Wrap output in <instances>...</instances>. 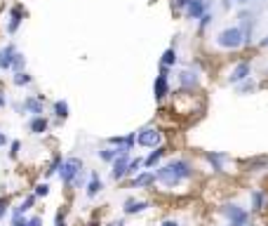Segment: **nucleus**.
Masks as SVG:
<instances>
[{"mask_svg": "<svg viewBox=\"0 0 268 226\" xmlns=\"http://www.w3.org/2000/svg\"><path fill=\"white\" fill-rule=\"evenodd\" d=\"M196 177V165L188 158H172L167 163H160L155 167V184H160L165 189H179Z\"/></svg>", "mask_w": 268, "mask_h": 226, "instance_id": "f257e3e1", "label": "nucleus"}, {"mask_svg": "<svg viewBox=\"0 0 268 226\" xmlns=\"http://www.w3.org/2000/svg\"><path fill=\"white\" fill-rule=\"evenodd\" d=\"M214 45L219 47V50H226V52H235V50L245 47L242 28L240 26H226V28H221V31L214 36Z\"/></svg>", "mask_w": 268, "mask_h": 226, "instance_id": "f03ea898", "label": "nucleus"}, {"mask_svg": "<svg viewBox=\"0 0 268 226\" xmlns=\"http://www.w3.org/2000/svg\"><path fill=\"white\" fill-rule=\"evenodd\" d=\"M219 212L226 219V226H252V215L240 203H223Z\"/></svg>", "mask_w": 268, "mask_h": 226, "instance_id": "7ed1b4c3", "label": "nucleus"}, {"mask_svg": "<svg viewBox=\"0 0 268 226\" xmlns=\"http://www.w3.org/2000/svg\"><path fill=\"white\" fill-rule=\"evenodd\" d=\"M85 170V163H82V158H78V155H68V158H64L62 167H59V179H62V184L66 186V189H71V184L75 179H78V174Z\"/></svg>", "mask_w": 268, "mask_h": 226, "instance_id": "20e7f679", "label": "nucleus"}, {"mask_svg": "<svg viewBox=\"0 0 268 226\" xmlns=\"http://www.w3.org/2000/svg\"><path fill=\"white\" fill-rule=\"evenodd\" d=\"M134 137H136V146L141 149H155V146L165 144V132L160 125H146L139 132H134Z\"/></svg>", "mask_w": 268, "mask_h": 226, "instance_id": "39448f33", "label": "nucleus"}, {"mask_svg": "<svg viewBox=\"0 0 268 226\" xmlns=\"http://www.w3.org/2000/svg\"><path fill=\"white\" fill-rule=\"evenodd\" d=\"M177 82H179V90H181V92L193 94V92L200 90V82H202V78H200V71H198V69L188 66V69H181V71L177 73Z\"/></svg>", "mask_w": 268, "mask_h": 226, "instance_id": "423d86ee", "label": "nucleus"}, {"mask_svg": "<svg viewBox=\"0 0 268 226\" xmlns=\"http://www.w3.org/2000/svg\"><path fill=\"white\" fill-rule=\"evenodd\" d=\"M170 71L167 66H160V73L155 75V80H153V99L162 104V101L167 99L172 94V87H170Z\"/></svg>", "mask_w": 268, "mask_h": 226, "instance_id": "0eeeda50", "label": "nucleus"}, {"mask_svg": "<svg viewBox=\"0 0 268 226\" xmlns=\"http://www.w3.org/2000/svg\"><path fill=\"white\" fill-rule=\"evenodd\" d=\"M14 109L21 113H28V116H45V97L43 94H31V97H24L21 104H14Z\"/></svg>", "mask_w": 268, "mask_h": 226, "instance_id": "6e6552de", "label": "nucleus"}, {"mask_svg": "<svg viewBox=\"0 0 268 226\" xmlns=\"http://www.w3.org/2000/svg\"><path fill=\"white\" fill-rule=\"evenodd\" d=\"M205 163L212 167L214 174H223V172H228V163H231V158L223 153V151H205Z\"/></svg>", "mask_w": 268, "mask_h": 226, "instance_id": "1a4fd4ad", "label": "nucleus"}, {"mask_svg": "<svg viewBox=\"0 0 268 226\" xmlns=\"http://www.w3.org/2000/svg\"><path fill=\"white\" fill-rule=\"evenodd\" d=\"M151 200H141V198H134V196H130V198L123 200V215L125 217H134V215H143L146 210H151Z\"/></svg>", "mask_w": 268, "mask_h": 226, "instance_id": "9d476101", "label": "nucleus"}, {"mask_svg": "<svg viewBox=\"0 0 268 226\" xmlns=\"http://www.w3.org/2000/svg\"><path fill=\"white\" fill-rule=\"evenodd\" d=\"M209 2H212V0H188L186 9H184V17H186L188 21H198L205 12H209Z\"/></svg>", "mask_w": 268, "mask_h": 226, "instance_id": "9b49d317", "label": "nucleus"}, {"mask_svg": "<svg viewBox=\"0 0 268 226\" xmlns=\"http://www.w3.org/2000/svg\"><path fill=\"white\" fill-rule=\"evenodd\" d=\"M247 78H252V62H238L228 73V82L233 87L240 85L242 80H247Z\"/></svg>", "mask_w": 268, "mask_h": 226, "instance_id": "f8f14e48", "label": "nucleus"}, {"mask_svg": "<svg viewBox=\"0 0 268 226\" xmlns=\"http://www.w3.org/2000/svg\"><path fill=\"white\" fill-rule=\"evenodd\" d=\"M266 208H268V191L252 189L250 191V210L254 215H261V212H266Z\"/></svg>", "mask_w": 268, "mask_h": 226, "instance_id": "ddd939ff", "label": "nucleus"}, {"mask_svg": "<svg viewBox=\"0 0 268 226\" xmlns=\"http://www.w3.org/2000/svg\"><path fill=\"white\" fill-rule=\"evenodd\" d=\"M132 153H118V158L111 163V179L113 181H123L127 177V163H130Z\"/></svg>", "mask_w": 268, "mask_h": 226, "instance_id": "4468645a", "label": "nucleus"}, {"mask_svg": "<svg viewBox=\"0 0 268 226\" xmlns=\"http://www.w3.org/2000/svg\"><path fill=\"white\" fill-rule=\"evenodd\" d=\"M130 186H132V189H141V191L153 189V186H155V172H151V170H141L139 174H134V177H132Z\"/></svg>", "mask_w": 268, "mask_h": 226, "instance_id": "2eb2a0df", "label": "nucleus"}, {"mask_svg": "<svg viewBox=\"0 0 268 226\" xmlns=\"http://www.w3.org/2000/svg\"><path fill=\"white\" fill-rule=\"evenodd\" d=\"M165 155H167V146H165V144L151 149V153L143 158V170H155V167L165 160Z\"/></svg>", "mask_w": 268, "mask_h": 226, "instance_id": "dca6fc26", "label": "nucleus"}, {"mask_svg": "<svg viewBox=\"0 0 268 226\" xmlns=\"http://www.w3.org/2000/svg\"><path fill=\"white\" fill-rule=\"evenodd\" d=\"M24 5H14V7L9 9V19H7V33L9 36H14L19 31V26L24 24Z\"/></svg>", "mask_w": 268, "mask_h": 226, "instance_id": "f3484780", "label": "nucleus"}, {"mask_svg": "<svg viewBox=\"0 0 268 226\" xmlns=\"http://www.w3.org/2000/svg\"><path fill=\"white\" fill-rule=\"evenodd\" d=\"M104 191V179L99 177V172H89V179L87 184H85V196H87L89 200H94Z\"/></svg>", "mask_w": 268, "mask_h": 226, "instance_id": "a211bd4d", "label": "nucleus"}, {"mask_svg": "<svg viewBox=\"0 0 268 226\" xmlns=\"http://www.w3.org/2000/svg\"><path fill=\"white\" fill-rule=\"evenodd\" d=\"M52 116H54V123H57V125L66 123L68 116H71V106H68V101H66V99H57V101H54V104H52Z\"/></svg>", "mask_w": 268, "mask_h": 226, "instance_id": "6ab92c4d", "label": "nucleus"}, {"mask_svg": "<svg viewBox=\"0 0 268 226\" xmlns=\"http://www.w3.org/2000/svg\"><path fill=\"white\" fill-rule=\"evenodd\" d=\"M47 130H50V118L47 116H31L28 118V132H31V135L40 137V135H45Z\"/></svg>", "mask_w": 268, "mask_h": 226, "instance_id": "aec40b11", "label": "nucleus"}, {"mask_svg": "<svg viewBox=\"0 0 268 226\" xmlns=\"http://www.w3.org/2000/svg\"><path fill=\"white\" fill-rule=\"evenodd\" d=\"M19 50L12 43L0 47V71H9L12 69V62H14V55H17Z\"/></svg>", "mask_w": 268, "mask_h": 226, "instance_id": "412c9836", "label": "nucleus"}, {"mask_svg": "<svg viewBox=\"0 0 268 226\" xmlns=\"http://www.w3.org/2000/svg\"><path fill=\"white\" fill-rule=\"evenodd\" d=\"M36 200H38V198L33 196V193H28V196H26L24 200H21V203H19L17 208H12V210H9V215H12V217H19V215H26L28 210L33 208V205H36Z\"/></svg>", "mask_w": 268, "mask_h": 226, "instance_id": "4be33fe9", "label": "nucleus"}, {"mask_svg": "<svg viewBox=\"0 0 268 226\" xmlns=\"http://www.w3.org/2000/svg\"><path fill=\"white\" fill-rule=\"evenodd\" d=\"M12 85H14V87H28V85H33V75L28 71L12 73Z\"/></svg>", "mask_w": 268, "mask_h": 226, "instance_id": "5701e85b", "label": "nucleus"}, {"mask_svg": "<svg viewBox=\"0 0 268 226\" xmlns=\"http://www.w3.org/2000/svg\"><path fill=\"white\" fill-rule=\"evenodd\" d=\"M118 153H120V151H118L116 146H104V149H99V151H97L99 160H101V163H108V165H111L113 160H116Z\"/></svg>", "mask_w": 268, "mask_h": 226, "instance_id": "b1692460", "label": "nucleus"}, {"mask_svg": "<svg viewBox=\"0 0 268 226\" xmlns=\"http://www.w3.org/2000/svg\"><path fill=\"white\" fill-rule=\"evenodd\" d=\"M268 170V158H252L245 163V172H264Z\"/></svg>", "mask_w": 268, "mask_h": 226, "instance_id": "393cba45", "label": "nucleus"}, {"mask_svg": "<svg viewBox=\"0 0 268 226\" xmlns=\"http://www.w3.org/2000/svg\"><path fill=\"white\" fill-rule=\"evenodd\" d=\"M179 62V55H177V50L174 47H167L165 52H162L160 57V66H167V69H174V64Z\"/></svg>", "mask_w": 268, "mask_h": 226, "instance_id": "a878e982", "label": "nucleus"}, {"mask_svg": "<svg viewBox=\"0 0 268 226\" xmlns=\"http://www.w3.org/2000/svg\"><path fill=\"white\" fill-rule=\"evenodd\" d=\"M62 163H64V155H62V153H54V155H52V160L47 163L45 177H54V174L59 172V167H62Z\"/></svg>", "mask_w": 268, "mask_h": 226, "instance_id": "bb28decb", "label": "nucleus"}, {"mask_svg": "<svg viewBox=\"0 0 268 226\" xmlns=\"http://www.w3.org/2000/svg\"><path fill=\"white\" fill-rule=\"evenodd\" d=\"M257 80L254 78H247V80H242L240 85H235V90H238V94H254L257 92Z\"/></svg>", "mask_w": 268, "mask_h": 226, "instance_id": "cd10ccee", "label": "nucleus"}, {"mask_svg": "<svg viewBox=\"0 0 268 226\" xmlns=\"http://www.w3.org/2000/svg\"><path fill=\"white\" fill-rule=\"evenodd\" d=\"M143 170V158H130V163H127V177H134V174H139Z\"/></svg>", "mask_w": 268, "mask_h": 226, "instance_id": "c85d7f7f", "label": "nucleus"}, {"mask_svg": "<svg viewBox=\"0 0 268 226\" xmlns=\"http://www.w3.org/2000/svg\"><path fill=\"white\" fill-rule=\"evenodd\" d=\"M12 73H19V71H26V57L21 55V52H17L14 55V62H12V69H9Z\"/></svg>", "mask_w": 268, "mask_h": 226, "instance_id": "c756f323", "label": "nucleus"}, {"mask_svg": "<svg viewBox=\"0 0 268 226\" xmlns=\"http://www.w3.org/2000/svg\"><path fill=\"white\" fill-rule=\"evenodd\" d=\"M33 196L36 198H47L50 196V184L47 181H38L36 186H33Z\"/></svg>", "mask_w": 268, "mask_h": 226, "instance_id": "7c9ffc66", "label": "nucleus"}, {"mask_svg": "<svg viewBox=\"0 0 268 226\" xmlns=\"http://www.w3.org/2000/svg\"><path fill=\"white\" fill-rule=\"evenodd\" d=\"M212 21H214V14H212V12H205L202 17L198 19V28H200V33H202V31H205V28L209 26Z\"/></svg>", "mask_w": 268, "mask_h": 226, "instance_id": "2f4dec72", "label": "nucleus"}, {"mask_svg": "<svg viewBox=\"0 0 268 226\" xmlns=\"http://www.w3.org/2000/svg\"><path fill=\"white\" fill-rule=\"evenodd\" d=\"M19 153H21V142L19 139H9V158L17 160Z\"/></svg>", "mask_w": 268, "mask_h": 226, "instance_id": "473e14b6", "label": "nucleus"}, {"mask_svg": "<svg viewBox=\"0 0 268 226\" xmlns=\"http://www.w3.org/2000/svg\"><path fill=\"white\" fill-rule=\"evenodd\" d=\"M9 215V198L7 196H0V222Z\"/></svg>", "mask_w": 268, "mask_h": 226, "instance_id": "72a5a7b5", "label": "nucleus"}, {"mask_svg": "<svg viewBox=\"0 0 268 226\" xmlns=\"http://www.w3.org/2000/svg\"><path fill=\"white\" fill-rule=\"evenodd\" d=\"M54 226H68V222H66V212H64V210H59V212L54 215Z\"/></svg>", "mask_w": 268, "mask_h": 226, "instance_id": "f704fd0d", "label": "nucleus"}, {"mask_svg": "<svg viewBox=\"0 0 268 226\" xmlns=\"http://www.w3.org/2000/svg\"><path fill=\"white\" fill-rule=\"evenodd\" d=\"M170 2H172V9L174 12H184L188 5V0H170Z\"/></svg>", "mask_w": 268, "mask_h": 226, "instance_id": "c9c22d12", "label": "nucleus"}, {"mask_svg": "<svg viewBox=\"0 0 268 226\" xmlns=\"http://www.w3.org/2000/svg\"><path fill=\"white\" fill-rule=\"evenodd\" d=\"M26 226H43V217L40 215H31L26 219Z\"/></svg>", "mask_w": 268, "mask_h": 226, "instance_id": "e433bc0d", "label": "nucleus"}, {"mask_svg": "<svg viewBox=\"0 0 268 226\" xmlns=\"http://www.w3.org/2000/svg\"><path fill=\"white\" fill-rule=\"evenodd\" d=\"M26 215H19V217H12V226H26Z\"/></svg>", "mask_w": 268, "mask_h": 226, "instance_id": "4c0bfd02", "label": "nucleus"}, {"mask_svg": "<svg viewBox=\"0 0 268 226\" xmlns=\"http://www.w3.org/2000/svg\"><path fill=\"white\" fill-rule=\"evenodd\" d=\"M160 226H181V224H179L177 219H162Z\"/></svg>", "mask_w": 268, "mask_h": 226, "instance_id": "58836bf2", "label": "nucleus"}, {"mask_svg": "<svg viewBox=\"0 0 268 226\" xmlns=\"http://www.w3.org/2000/svg\"><path fill=\"white\" fill-rule=\"evenodd\" d=\"M106 226H125V217H120V219H113V222H108Z\"/></svg>", "mask_w": 268, "mask_h": 226, "instance_id": "ea45409f", "label": "nucleus"}, {"mask_svg": "<svg viewBox=\"0 0 268 226\" xmlns=\"http://www.w3.org/2000/svg\"><path fill=\"white\" fill-rule=\"evenodd\" d=\"M9 144V137L5 135V132H0V149H2V146H7Z\"/></svg>", "mask_w": 268, "mask_h": 226, "instance_id": "a19ab883", "label": "nucleus"}, {"mask_svg": "<svg viewBox=\"0 0 268 226\" xmlns=\"http://www.w3.org/2000/svg\"><path fill=\"white\" fill-rule=\"evenodd\" d=\"M5 106H7V94L0 92V109H5Z\"/></svg>", "mask_w": 268, "mask_h": 226, "instance_id": "79ce46f5", "label": "nucleus"}, {"mask_svg": "<svg viewBox=\"0 0 268 226\" xmlns=\"http://www.w3.org/2000/svg\"><path fill=\"white\" fill-rule=\"evenodd\" d=\"M235 5H250V2H254V0H233Z\"/></svg>", "mask_w": 268, "mask_h": 226, "instance_id": "37998d69", "label": "nucleus"}, {"mask_svg": "<svg viewBox=\"0 0 268 226\" xmlns=\"http://www.w3.org/2000/svg\"><path fill=\"white\" fill-rule=\"evenodd\" d=\"M259 45H261V47H268V36H264V40H261Z\"/></svg>", "mask_w": 268, "mask_h": 226, "instance_id": "c03bdc74", "label": "nucleus"}]
</instances>
